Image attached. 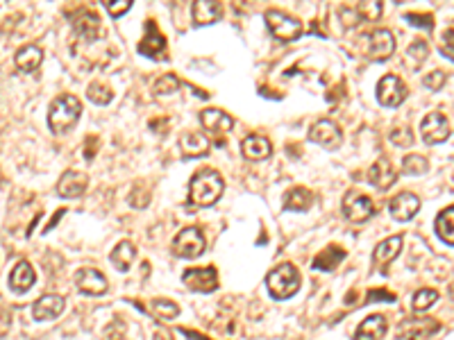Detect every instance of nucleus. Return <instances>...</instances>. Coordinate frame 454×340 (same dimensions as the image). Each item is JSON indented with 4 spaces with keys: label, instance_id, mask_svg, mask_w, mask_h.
<instances>
[{
    "label": "nucleus",
    "instance_id": "nucleus-26",
    "mask_svg": "<svg viewBox=\"0 0 454 340\" xmlns=\"http://www.w3.org/2000/svg\"><path fill=\"white\" fill-rule=\"evenodd\" d=\"M313 202H316V195H313L309 188L295 186L284 197V209H289V211H307Z\"/></svg>",
    "mask_w": 454,
    "mask_h": 340
},
{
    "label": "nucleus",
    "instance_id": "nucleus-40",
    "mask_svg": "<svg viewBox=\"0 0 454 340\" xmlns=\"http://www.w3.org/2000/svg\"><path fill=\"white\" fill-rule=\"evenodd\" d=\"M391 141L397 148H409L413 143V134L409 127H395L391 132Z\"/></svg>",
    "mask_w": 454,
    "mask_h": 340
},
{
    "label": "nucleus",
    "instance_id": "nucleus-42",
    "mask_svg": "<svg viewBox=\"0 0 454 340\" xmlns=\"http://www.w3.org/2000/svg\"><path fill=\"white\" fill-rule=\"evenodd\" d=\"M105 7L112 16H123L132 9V0H109V3H105Z\"/></svg>",
    "mask_w": 454,
    "mask_h": 340
},
{
    "label": "nucleus",
    "instance_id": "nucleus-39",
    "mask_svg": "<svg viewBox=\"0 0 454 340\" xmlns=\"http://www.w3.org/2000/svg\"><path fill=\"white\" fill-rule=\"evenodd\" d=\"M355 9V14L359 16V21L364 23V21H375V18H379V14H382V3H359L352 7Z\"/></svg>",
    "mask_w": 454,
    "mask_h": 340
},
{
    "label": "nucleus",
    "instance_id": "nucleus-3",
    "mask_svg": "<svg viewBox=\"0 0 454 340\" xmlns=\"http://www.w3.org/2000/svg\"><path fill=\"white\" fill-rule=\"evenodd\" d=\"M266 286L275 299H289L300 288V272L295 270L293 263H282V266L268 272Z\"/></svg>",
    "mask_w": 454,
    "mask_h": 340
},
{
    "label": "nucleus",
    "instance_id": "nucleus-41",
    "mask_svg": "<svg viewBox=\"0 0 454 340\" xmlns=\"http://www.w3.org/2000/svg\"><path fill=\"white\" fill-rule=\"evenodd\" d=\"M404 18H406V23H409V25L420 27V30L432 32V27H434L432 16H427V14H413V12H411V14H406Z\"/></svg>",
    "mask_w": 454,
    "mask_h": 340
},
{
    "label": "nucleus",
    "instance_id": "nucleus-13",
    "mask_svg": "<svg viewBox=\"0 0 454 340\" xmlns=\"http://www.w3.org/2000/svg\"><path fill=\"white\" fill-rule=\"evenodd\" d=\"M388 211H391V215L397 220V222H406V220H411L416 213L420 211V200H418V195H413V193H397L391 202H388Z\"/></svg>",
    "mask_w": 454,
    "mask_h": 340
},
{
    "label": "nucleus",
    "instance_id": "nucleus-22",
    "mask_svg": "<svg viewBox=\"0 0 454 340\" xmlns=\"http://www.w3.org/2000/svg\"><path fill=\"white\" fill-rule=\"evenodd\" d=\"M209 146H211V141L202 134V132H184V134L180 136V148H182L184 157L196 159V157L207 155Z\"/></svg>",
    "mask_w": 454,
    "mask_h": 340
},
{
    "label": "nucleus",
    "instance_id": "nucleus-15",
    "mask_svg": "<svg viewBox=\"0 0 454 340\" xmlns=\"http://www.w3.org/2000/svg\"><path fill=\"white\" fill-rule=\"evenodd\" d=\"M200 122L205 125V129L209 132L211 136L216 139V143H223V134H227V132L232 129V125H234V120H232L225 111H220V109H205L200 113Z\"/></svg>",
    "mask_w": 454,
    "mask_h": 340
},
{
    "label": "nucleus",
    "instance_id": "nucleus-34",
    "mask_svg": "<svg viewBox=\"0 0 454 340\" xmlns=\"http://www.w3.org/2000/svg\"><path fill=\"white\" fill-rule=\"evenodd\" d=\"M437 302H439V292L437 290H434V288H420L411 299V309L416 311V313H423V311L432 309Z\"/></svg>",
    "mask_w": 454,
    "mask_h": 340
},
{
    "label": "nucleus",
    "instance_id": "nucleus-46",
    "mask_svg": "<svg viewBox=\"0 0 454 340\" xmlns=\"http://www.w3.org/2000/svg\"><path fill=\"white\" fill-rule=\"evenodd\" d=\"M152 340H173V334L169 332V329H159V332H155Z\"/></svg>",
    "mask_w": 454,
    "mask_h": 340
},
{
    "label": "nucleus",
    "instance_id": "nucleus-36",
    "mask_svg": "<svg viewBox=\"0 0 454 340\" xmlns=\"http://www.w3.org/2000/svg\"><path fill=\"white\" fill-rule=\"evenodd\" d=\"M430 168V162L423 155H409L402 159V173L404 175H425Z\"/></svg>",
    "mask_w": 454,
    "mask_h": 340
},
{
    "label": "nucleus",
    "instance_id": "nucleus-43",
    "mask_svg": "<svg viewBox=\"0 0 454 340\" xmlns=\"http://www.w3.org/2000/svg\"><path fill=\"white\" fill-rule=\"evenodd\" d=\"M423 84L427 89H432V91H439L443 84H446V73H441V71H434V73H430L427 78L423 80Z\"/></svg>",
    "mask_w": 454,
    "mask_h": 340
},
{
    "label": "nucleus",
    "instance_id": "nucleus-2",
    "mask_svg": "<svg viewBox=\"0 0 454 340\" xmlns=\"http://www.w3.org/2000/svg\"><path fill=\"white\" fill-rule=\"evenodd\" d=\"M82 116V102L71 96V93H64V96L55 98L48 107V127L52 129V134H66Z\"/></svg>",
    "mask_w": 454,
    "mask_h": 340
},
{
    "label": "nucleus",
    "instance_id": "nucleus-5",
    "mask_svg": "<svg viewBox=\"0 0 454 340\" xmlns=\"http://www.w3.org/2000/svg\"><path fill=\"white\" fill-rule=\"evenodd\" d=\"M441 332V323L434 318H409L397 327L395 340H432Z\"/></svg>",
    "mask_w": 454,
    "mask_h": 340
},
{
    "label": "nucleus",
    "instance_id": "nucleus-24",
    "mask_svg": "<svg viewBox=\"0 0 454 340\" xmlns=\"http://www.w3.org/2000/svg\"><path fill=\"white\" fill-rule=\"evenodd\" d=\"M36 275H34V268L30 266L27 261H18L14 270L9 272V288L14 292H25L34 286Z\"/></svg>",
    "mask_w": 454,
    "mask_h": 340
},
{
    "label": "nucleus",
    "instance_id": "nucleus-23",
    "mask_svg": "<svg viewBox=\"0 0 454 340\" xmlns=\"http://www.w3.org/2000/svg\"><path fill=\"white\" fill-rule=\"evenodd\" d=\"M388 332V323L384 316H368L364 323L357 327L355 340H382Z\"/></svg>",
    "mask_w": 454,
    "mask_h": 340
},
{
    "label": "nucleus",
    "instance_id": "nucleus-18",
    "mask_svg": "<svg viewBox=\"0 0 454 340\" xmlns=\"http://www.w3.org/2000/svg\"><path fill=\"white\" fill-rule=\"evenodd\" d=\"M64 306H66V302H64V297L59 295H43L34 302V306H32V316L34 320H39V323H43V320H55V318H59L64 313Z\"/></svg>",
    "mask_w": 454,
    "mask_h": 340
},
{
    "label": "nucleus",
    "instance_id": "nucleus-38",
    "mask_svg": "<svg viewBox=\"0 0 454 340\" xmlns=\"http://www.w3.org/2000/svg\"><path fill=\"white\" fill-rule=\"evenodd\" d=\"M103 340H132V338H129L127 325L123 323V320H112V323L105 327Z\"/></svg>",
    "mask_w": 454,
    "mask_h": 340
},
{
    "label": "nucleus",
    "instance_id": "nucleus-35",
    "mask_svg": "<svg viewBox=\"0 0 454 340\" xmlns=\"http://www.w3.org/2000/svg\"><path fill=\"white\" fill-rule=\"evenodd\" d=\"M150 309H152V313L162 320H175L180 316V306L171 299H152Z\"/></svg>",
    "mask_w": 454,
    "mask_h": 340
},
{
    "label": "nucleus",
    "instance_id": "nucleus-6",
    "mask_svg": "<svg viewBox=\"0 0 454 340\" xmlns=\"http://www.w3.org/2000/svg\"><path fill=\"white\" fill-rule=\"evenodd\" d=\"M205 236L198 229V227H187L182 229L173 241V252L178 254L180 259H196L205 252Z\"/></svg>",
    "mask_w": 454,
    "mask_h": 340
},
{
    "label": "nucleus",
    "instance_id": "nucleus-33",
    "mask_svg": "<svg viewBox=\"0 0 454 340\" xmlns=\"http://www.w3.org/2000/svg\"><path fill=\"white\" fill-rule=\"evenodd\" d=\"M87 98L94 102V105L105 107V105H109V102L114 100V91L103 82H91L89 89H87Z\"/></svg>",
    "mask_w": 454,
    "mask_h": 340
},
{
    "label": "nucleus",
    "instance_id": "nucleus-17",
    "mask_svg": "<svg viewBox=\"0 0 454 340\" xmlns=\"http://www.w3.org/2000/svg\"><path fill=\"white\" fill-rule=\"evenodd\" d=\"M73 27L85 41H96L100 36V16L91 9H80L78 14H73Z\"/></svg>",
    "mask_w": 454,
    "mask_h": 340
},
{
    "label": "nucleus",
    "instance_id": "nucleus-31",
    "mask_svg": "<svg viewBox=\"0 0 454 340\" xmlns=\"http://www.w3.org/2000/svg\"><path fill=\"white\" fill-rule=\"evenodd\" d=\"M437 234L448 245H454V206H448L446 211L439 213V218H437Z\"/></svg>",
    "mask_w": 454,
    "mask_h": 340
},
{
    "label": "nucleus",
    "instance_id": "nucleus-37",
    "mask_svg": "<svg viewBox=\"0 0 454 340\" xmlns=\"http://www.w3.org/2000/svg\"><path fill=\"white\" fill-rule=\"evenodd\" d=\"M178 89H180V80L175 78L173 73L162 75V78L152 84V91L157 93V96H171V93H175Z\"/></svg>",
    "mask_w": 454,
    "mask_h": 340
},
{
    "label": "nucleus",
    "instance_id": "nucleus-44",
    "mask_svg": "<svg viewBox=\"0 0 454 340\" xmlns=\"http://www.w3.org/2000/svg\"><path fill=\"white\" fill-rule=\"evenodd\" d=\"M441 50L443 55H448L450 59L454 62V27L452 30H446L441 36Z\"/></svg>",
    "mask_w": 454,
    "mask_h": 340
},
{
    "label": "nucleus",
    "instance_id": "nucleus-29",
    "mask_svg": "<svg viewBox=\"0 0 454 340\" xmlns=\"http://www.w3.org/2000/svg\"><path fill=\"white\" fill-rule=\"evenodd\" d=\"M400 250H402V236H391V239H386L377 245L373 257L379 266H386V263H391L400 254Z\"/></svg>",
    "mask_w": 454,
    "mask_h": 340
},
{
    "label": "nucleus",
    "instance_id": "nucleus-11",
    "mask_svg": "<svg viewBox=\"0 0 454 340\" xmlns=\"http://www.w3.org/2000/svg\"><path fill=\"white\" fill-rule=\"evenodd\" d=\"M366 39H368V57L373 62H384L395 52V39L391 30H384L382 27V30L370 32Z\"/></svg>",
    "mask_w": 454,
    "mask_h": 340
},
{
    "label": "nucleus",
    "instance_id": "nucleus-4",
    "mask_svg": "<svg viewBox=\"0 0 454 340\" xmlns=\"http://www.w3.org/2000/svg\"><path fill=\"white\" fill-rule=\"evenodd\" d=\"M264 18H266L268 30H271V34L275 36V39H280V41H295V39H300L302 23L298 21V18L284 14V12H280V9H268Z\"/></svg>",
    "mask_w": 454,
    "mask_h": 340
},
{
    "label": "nucleus",
    "instance_id": "nucleus-32",
    "mask_svg": "<svg viewBox=\"0 0 454 340\" xmlns=\"http://www.w3.org/2000/svg\"><path fill=\"white\" fill-rule=\"evenodd\" d=\"M427 57H430L427 41H413L409 48H406V66H411V69H420V66L427 62Z\"/></svg>",
    "mask_w": 454,
    "mask_h": 340
},
{
    "label": "nucleus",
    "instance_id": "nucleus-45",
    "mask_svg": "<svg viewBox=\"0 0 454 340\" xmlns=\"http://www.w3.org/2000/svg\"><path fill=\"white\" fill-rule=\"evenodd\" d=\"M373 302H395V295L388 290H370L366 297V304H373Z\"/></svg>",
    "mask_w": 454,
    "mask_h": 340
},
{
    "label": "nucleus",
    "instance_id": "nucleus-30",
    "mask_svg": "<svg viewBox=\"0 0 454 340\" xmlns=\"http://www.w3.org/2000/svg\"><path fill=\"white\" fill-rule=\"evenodd\" d=\"M134 257H136L134 245L129 241H123V243H118L116 250L112 252V266L120 272H127L129 266L134 263Z\"/></svg>",
    "mask_w": 454,
    "mask_h": 340
},
{
    "label": "nucleus",
    "instance_id": "nucleus-25",
    "mask_svg": "<svg viewBox=\"0 0 454 340\" xmlns=\"http://www.w3.org/2000/svg\"><path fill=\"white\" fill-rule=\"evenodd\" d=\"M220 14H223V5L209 3V0H198V3H193V7H191V16H193V23L196 25L216 23Z\"/></svg>",
    "mask_w": 454,
    "mask_h": 340
},
{
    "label": "nucleus",
    "instance_id": "nucleus-19",
    "mask_svg": "<svg viewBox=\"0 0 454 340\" xmlns=\"http://www.w3.org/2000/svg\"><path fill=\"white\" fill-rule=\"evenodd\" d=\"M87 184H89V177L85 173H80V170H66L59 177L57 193L62 197H80L87 191Z\"/></svg>",
    "mask_w": 454,
    "mask_h": 340
},
{
    "label": "nucleus",
    "instance_id": "nucleus-21",
    "mask_svg": "<svg viewBox=\"0 0 454 340\" xmlns=\"http://www.w3.org/2000/svg\"><path fill=\"white\" fill-rule=\"evenodd\" d=\"M241 153H243V157L250 159V162H262V159H268L273 155V146H271V141L262 134H250L248 139H243V143H241Z\"/></svg>",
    "mask_w": 454,
    "mask_h": 340
},
{
    "label": "nucleus",
    "instance_id": "nucleus-8",
    "mask_svg": "<svg viewBox=\"0 0 454 340\" xmlns=\"http://www.w3.org/2000/svg\"><path fill=\"white\" fill-rule=\"evenodd\" d=\"M343 213H346L348 220L352 222H366L370 215L375 213V204L368 195L350 191L343 197Z\"/></svg>",
    "mask_w": 454,
    "mask_h": 340
},
{
    "label": "nucleus",
    "instance_id": "nucleus-9",
    "mask_svg": "<svg viewBox=\"0 0 454 340\" xmlns=\"http://www.w3.org/2000/svg\"><path fill=\"white\" fill-rule=\"evenodd\" d=\"M182 281H184V286H189L196 292H214L218 288V272L211 266L191 268V270H184Z\"/></svg>",
    "mask_w": 454,
    "mask_h": 340
},
{
    "label": "nucleus",
    "instance_id": "nucleus-27",
    "mask_svg": "<svg viewBox=\"0 0 454 340\" xmlns=\"http://www.w3.org/2000/svg\"><path fill=\"white\" fill-rule=\"evenodd\" d=\"M14 62L23 73H32V71H36L41 66L43 50L39 48V45H23V48L16 52Z\"/></svg>",
    "mask_w": 454,
    "mask_h": 340
},
{
    "label": "nucleus",
    "instance_id": "nucleus-16",
    "mask_svg": "<svg viewBox=\"0 0 454 340\" xmlns=\"http://www.w3.org/2000/svg\"><path fill=\"white\" fill-rule=\"evenodd\" d=\"M76 283H78V288L80 292H85V295H105L107 292V279L103 272H98L94 268H85V270H80L78 275H76Z\"/></svg>",
    "mask_w": 454,
    "mask_h": 340
},
{
    "label": "nucleus",
    "instance_id": "nucleus-28",
    "mask_svg": "<svg viewBox=\"0 0 454 340\" xmlns=\"http://www.w3.org/2000/svg\"><path fill=\"white\" fill-rule=\"evenodd\" d=\"M343 259H346V250L339 248V245H327V248L322 250L316 259H313L311 266L316 270L329 272V270H334Z\"/></svg>",
    "mask_w": 454,
    "mask_h": 340
},
{
    "label": "nucleus",
    "instance_id": "nucleus-20",
    "mask_svg": "<svg viewBox=\"0 0 454 340\" xmlns=\"http://www.w3.org/2000/svg\"><path fill=\"white\" fill-rule=\"evenodd\" d=\"M395 179H397V173H395V168L391 166L388 159H379V162H375L368 170V182L373 186H377L379 191L391 188L395 184Z\"/></svg>",
    "mask_w": 454,
    "mask_h": 340
},
{
    "label": "nucleus",
    "instance_id": "nucleus-10",
    "mask_svg": "<svg viewBox=\"0 0 454 340\" xmlns=\"http://www.w3.org/2000/svg\"><path fill=\"white\" fill-rule=\"evenodd\" d=\"M309 139L313 143H318L327 150H336L341 143H343V134L336 122H332L327 118H322L318 122H313L311 129H309Z\"/></svg>",
    "mask_w": 454,
    "mask_h": 340
},
{
    "label": "nucleus",
    "instance_id": "nucleus-14",
    "mask_svg": "<svg viewBox=\"0 0 454 340\" xmlns=\"http://www.w3.org/2000/svg\"><path fill=\"white\" fill-rule=\"evenodd\" d=\"M139 52L148 57V59H159V57L166 52V39L159 32V27H157L152 21L146 23V34H143V39L139 41Z\"/></svg>",
    "mask_w": 454,
    "mask_h": 340
},
{
    "label": "nucleus",
    "instance_id": "nucleus-1",
    "mask_svg": "<svg viewBox=\"0 0 454 340\" xmlns=\"http://www.w3.org/2000/svg\"><path fill=\"white\" fill-rule=\"evenodd\" d=\"M223 177H220L216 170L205 168V170H198L196 175L191 177V184H189V202L193 206H211L214 202H218V197L223 195Z\"/></svg>",
    "mask_w": 454,
    "mask_h": 340
},
{
    "label": "nucleus",
    "instance_id": "nucleus-7",
    "mask_svg": "<svg viewBox=\"0 0 454 340\" xmlns=\"http://www.w3.org/2000/svg\"><path fill=\"white\" fill-rule=\"evenodd\" d=\"M406 93L409 91H406L404 82L397 75H384L377 82V100L384 107H400L406 100Z\"/></svg>",
    "mask_w": 454,
    "mask_h": 340
},
{
    "label": "nucleus",
    "instance_id": "nucleus-12",
    "mask_svg": "<svg viewBox=\"0 0 454 340\" xmlns=\"http://www.w3.org/2000/svg\"><path fill=\"white\" fill-rule=\"evenodd\" d=\"M420 132H423L425 143L437 146V143H443V141L450 136V122H448L446 116H443V113L434 111V113H430V116L423 120Z\"/></svg>",
    "mask_w": 454,
    "mask_h": 340
}]
</instances>
